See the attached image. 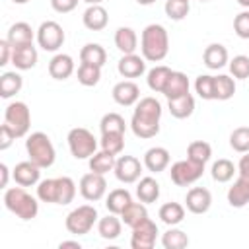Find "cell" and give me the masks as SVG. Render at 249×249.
Returning a JSON list of instances; mask_svg holds the SVG:
<instances>
[{
	"instance_id": "b9f144b4",
	"label": "cell",
	"mask_w": 249,
	"mask_h": 249,
	"mask_svg": "<svg viewBox=\"0 0 249 249\" xmlns=\"http://www.w3.org/2000/svg\"><path fill=\"white\" fill-rule=\"evenodd\" d=\"M123 148H124V134H121V132H105V134H101V150L117 156V154L123 152Z\"/></svg>"
},
{
	"instance_id": "30bf717a",
	"label": "cell",
	"mask_w": 249,
	"mask_h": 249,
	"mask_svg": "<svg viewBox=\"0 0 249 249\" xmlns=\"http://www.w3.org/2000/svg\"><path fill=\"white\" fill-rule=\"evenodd\" d=\"M37 43H39V47L43 51H49V53L58 51L62 47V43H64L62 27L56 21H53V19L43 21L39 25V29H37Z\"/></svg>"
},
{
	"instance_id": "ac0fdd59",
	"label": "cell",
	"mask_w": 249,
	"mask_h": 249,
	"mask_svg": "<svg viewBox=\"0 0 249 249\" xmlns=\"http://www.w3.org/2000/svg\"><path fill=\"white\" fill-rule=\"evenodd\" d=\"M82 21H84V25H86L89 31H101V29L107 27L109 16H107V10H105L101 4H91V6L84 12Z\"/></svg>"
},
{
	"instance_id": "f6af8a7d",
	"label": "cell",
	"mask_w": 249,
	"mask_h": 249,
	"mask_svg": "<svg viewBox=\"0 0 249 249\" xmlns=\"http://www.w3.org/2000/svg\"><path fill=\"white\" fill-rule=\"evenodd\" d=\"M163 10H165V16H167L169 19L181 21L183 18H187L191 6H189V2H185V0H167Z\"/></svg>"
},
{
	"instance_id": "9c48e42d",
	"label": "cell",
	"mask_w": 249,
	"mask_h": 249,
	"mask_svg": "<svg viewBox=\"0 0 249 249\" xmlns=\"http://www.w3.org/2000/svg\"><path fill=\"white\" fill-rule=\"evenodd\" d=\"M204 173V163H198V161H193V160H181V161H175L169 169V175H171V181L177 185V187H187L195 181H198Z\"/></svg>"
},
{
	"instance_id": "bcb514c9",
	"label": "cell",
	"mask_w": 249,
	"mask_h": 249,
	"mask_svg": "<svg viewBox=\"0 0 249 249\" xmlns=\"http://www.w3.org/2000/svg\"><path fill=\"white\" fill-rule=\"evenodd\" d=\"M195 89L198 93V97L210 101L214 99V76H208V74H200L196 80H195Z\"/></svg>"
},
{
	"instance_id": "ee69618b",
	"label": "cell",
	"mask_w": 249,
	"mask_h": 249,
	"mask_svg": "<svg viewBox=\"0 0 249 249\" xmlns=\"http://www.w3.org/2000/svg\"><path fill=\"white\" fill-rule=\"evenodd\" d=\"M230 146L239 154L249 152V126L233 128V132L230 134Z\"/></svg>"
},
{
	"instance_id": "4dcf8cb0",
	"label": "cell",
	"mask_w": 249,
	"mask_h": 249,
	"mask_svg": "<svg viewBox=\"0 0 249 249\" xmlns=\"http://www.w3.org/2000/svg\"><path fill=\"white\" fill-rule=\"evenodd\" d=\"M171 68H167V66H163V64H160V66H154L150 72H148V88L152 89V91H156V93H161L163 91V88H165V84H167V80H169V76H171Z\"/></svg>"
},
{
	"instance_id": "83f0119b",
	"label": "cell",
	"mask_w": 249,
	"mask_h": 249,
	"mask_svg": "<svg viewBox=\"0 0 249 249\" xmlns=\"http://www.w3.org/2000/svg\"><path fill=\"white\" fill-rule=\"evenodd\" d=\"M130 202H132V196H130V193H128L126 189H115V191H111V193L107 195L105 206H107V210H109L111 214L121 216V212H123Z\"/></svg>"
},
{
	"instance_id": "277c9868",
	"label": "cell",
	"mask_w": 249,
	"mask_h": 249,
	"mask_svg": "<svg viewBox=\"0 0 249 249\" xmlns=\"http://www.w3.org/2000/svg\"><path fill=\"white\" fill-rule=\"evenodd\" d=\"M25 150H27L29 160L37 163L41 169L51 167L54 163V158H56L54 146L45 132H31L25 140Z\"/></svg>"
},
{
	"instance_id": "7a4b0ae2",
	"label": "cell",
	"mask_w": 249,
	"mask_h": 249,
	"mask_svg": "<svg viewBox=\"0 0 249 249\" xmlns=\"http://www.w3.org/2000/svg\"><path fill=\"white\" fill-rule=\"evenodd\" d=\"M140 51H142V56L150 62L163 60L169 53V35L165 27L160 23L146 25L140 37Z\"/></svg>"
},
{
	"instance_id": "7dc6e473",
	"label": "cell",
	"mask_w": 249,
	"mask_h": 249,
	"mask_svg": "<svg viewBox=\"0 0 249 249\" xmlns=\"http://www.w3.org/2000/svg\"><path fill=\"white\" fill-rule=\"evenodd\" d=\"M230 72L233 78L237 80H245L249 78V56L245 54H237L230 60Z\"/></svg>"
},
{
	"instance_id": "f1b7e54d",
	"label": "cell",
	"mask_w": 249,
	"mask_h": 249,
	"mask_svg": "<svg viewBox=\"0 0 249 249\" xmlns=\"http://www.w3.org/2000/svg\"><path fill=\"white\" fill-rule=\"evenodd\" d=\"M148 218V210L144 206V202H130L123 212H121V220L124 222V226L134 228L140 222H144Z\"/></svg>"
},
{
	"instance_id": "d6986e66",
	"label": "cell",
	"mask_w": 249,
	"mask_h": 249,
	"mask_svg": "<svg viewBox=\"0 0 249 249\" xmlns=\"http://www.w3.org/2000/svg\"><path fill=\"white\" fill-rule=\"evenodd\" d=\"M12 64L18 70H31L37 64V49L33 47V43L21 45V47H14V51H12Z\"/></svg>"
},
{
	"instance_id": "6da1fadb",
	"label": "cell",
	"mask_w": 249,
	"mask_h": 249,
	"mask_svg": "<svg viewBox=\"0 0 249 249\" xmlns=\"http://www.w3.org/2000/svg\"><path fill=\"white\" fill-rule=\"evenodd\" d=\"M161 105L156 97H142L132 113L130 128L138 138H154L160 132Z\"/></svg>"
},
{
	"instance_id": "2e32d148",
	"label": "cell",
	"mask_w": 249,
	"mask_h": 249,
	"mask_svg": "<svg viewBox=\"0 0 249 249\" xmlns=\"http://www.w3.org/2000/svg\"><path fill=\"white\" fill-rule=\"evenodd\" d=\"M111 93H113V99L119 105H123V107H130V105H134L140 99V89L130 80H123V82L115 84V88H113Z\"/></svg>"
},
{
	"instance_id": "f546056e",
	"label": "cell",
	"mask_w": 249,
	"mask_h": 249,
	"mask_svg": "<svg viewBox=\"0 0 249 249\" xmlns=\"http://www.w3.org/2000/svg\"><path fill=\"white\" fill-rule=\"evenodd\" d=\"M121 230H123V224L117 218V214H107L97 222V233L103 239H117L121 235Z\"/></svg>"
},
{
	"instance_id": "91938a15",
	"label": "cell",
	"mask_w": 249,
	"mask_h": 249,
	"mask_svg": "<svg viewBox=\"0 0 249 249\" xmlns=\"http://www.w3.org/2000/svg\"><path fill=\"white\" fill-rule=\"evenodd\" d=\"M12 2H14V4H27L29 0H12Z\"/></svg>"
},
{
	"instance_id": "8992f818",
	"label": "cell",
	"mask_w": 249,
	"mask_h": 249,
	"mask_svg": "<svg viewBox=\"0 0 249 249\" xmlns=\"http://www.w3.org/2000/svg\"><path fill=\"white\" fill-rule=\"evenodd\" d=\"M68 148L72 152V156L76 160H86L91 158L97 150V140L93 138V134L84 128V126H76L68 132Z\"/></svg>"
},
{
	"instance_id": "94428289",
	"label": "cell",
	"mask_w": 249,
	"mask_h": 249,
	"mask_svg": "<svg viewBox=\"0 0 249 249\" xmlns=\"http://www.w3.org/2000/svg\"><path fill=\"white\" fill-rule=\"evenodd\" d=\"M200 2H206V0H200Z\"/></svg>"
},
{
	"instance_id": "f5cc1de1",
	"label": "cell",
	"mask_w": 249,
	"mask_h": 249,
	"mask_svg": "<svg viewBox=\"0 0 249 249\" xmlns=\"http://www.w3.org/2000/svg\"><path fill=\"white\" fill-rule=\"evenodd\" d=\"M12 51L14 47L8 43V39H2L0 41V66H6L12 60Z\"/></svg>"
},
{
	"instance_id": "d590c367",
	"label": "cell",
	"mask_w": 249,
	"mask_h": 249,
	"mask_svg": "<svg viewBox=\"0 0 249 249\" xmlns=\"http://www.w3.org/2000/svg\"><path fill=\"white\" fill-rule=\"evenodd\" d=\"M160 218H161V222L167 224V226H177V224H181L183 218H185V208H183V204H179V202H165V204L160 208Z\"/></svg>"
},
{
	"instance_id": "6f0895ef",
	"label": "cell",
	"mask_w": 249,
	"mask_h": 249,
	"mask_svg": "<svg viewBox=\"0 0 249 249\" xmlns=\"http://www.w3.org/2000/svg\"><path fill=\"white\" fill-rule=\"evenodd\" d=\"M237 4L243 6V8H249V0H237Z\"/></svg>"
},
{
	"instance_id": "ab89813d",
	"label": "cell",
	"mask_w": 249,
	"mask_h": 249,
	"mask_svg": "<svg viewBox=\"0 0 249 249\" xmlns=\"http://www.w3.org/2000/svg\"><path fill=\"white\" fill-rule=\"evenodd\" d=\"M210 156H212V148H210V144L204 142V140H195V142H191L189 148H187V158L193 160V161L206 163V161L210 160Z\"/></svg>"
},
{
	"instance_id": "f907efd6",
	"label": "cell",
	"mask_w": 249,
	"mask_h": 249,
	"mask_svg": "<svg viewBox=\"0 0 249 249\" xmlns=\"http://www.w3.org/2000/svg\"><path fill=\"white\" fill-rule=\"evenodd\" d=\"M16 140V134H14V130L4 123L2 126H0V150H8L10 146H12V142Z\"/></svg>"
},
{
	"instance_id": "681fc988",
	"label": "cell",
	"mask_w": 249,
	"mask_h": 249,
	"mask_svg": "<svg viewBox=\"0 0 249 249\" xmlns=\"http://www.w3.org/2000/svg\"><path fill=\"white\" fill-rule=\"evenodd\" d=\"M233 31L241 39H249V12H239L233 18Z\"/></svg>"
},
{
	"instance_id": "8fae6325",
	"label": "cell",
	"mask_w": 249,
	"mask_h": 249,
	"mask_svg": "<svg viewBox=\"0 0 249 249\" xmlns=\"http://www.w3.org/2000/svg\"><path fill=\"white\" fill-rule=\"evenodd\" d=\"M158 237V226L150 218L140 222L138 226L132 228V237H130V247L132 249H152Z\"/></svg>"
},
{
	"instance_id": "6125c7cd",
	"label": "cell",
	"mask_w": 249,
	"mask_h": 249,
	"mask_svg": "<svg viewBox=\"0 0 249 249\" xmlns=\"http://www.w3.org/2000/svg\"><path fill=\"white\" fill-rule=\"evenodd\" d=\"M185 2H189V0H185Z\"/></svg>"
},
{
	"instance_id": "e0dca14e",
	"label": "cell",
	"mask_w": 249,
	"mask_h": 249,
	"mask_svg": "<svg viewBox=\"0 0 249 249\" xmlns=\"http://www.w3.org/2000/svg\"><path fill=\"white\" fill-rule=\"evenodd\" d=\"M146 58L144 56H138V54H123L119 64H117V70L123 78H138L146 72Z\"/></svg>"
},
{
	"instance_id": "4316f807",
	"label": "cell",
	"mask_w": 249,
	"mask_h": 249,
	"mask_svg": "<svg viewBox=\"0 0 249 249\" xmlns=\"http://www.w3.org/2000/svg\"><path fill=\"white\" fill-rule=\"evenodd\" d=\"M136 196L144 204L156 202L160 196V183L154 177H142L138 181V187H136Z\"/></svg>"
},
{
	"instance_id": "7bdbcfd3",
	"label": "cell",
	"mask_w": 249,
	"mask_h": 249,
	"mask_svg": "<svg viewBox=\"0 0 249 249\" xmlns=\"http://www.w3.org/2000/svg\"><path fill=\"white\" fill-rule=\"evenodd\" d=\"M99 128H101V134H105V132H121V134H124L126 124H124V119L119 113H107V115H103V119L99 123Z\"/></svg>"
},
{
	"instance_id": "7c38bea8",
	"label": "cell",
	"mask_w": 249,
	"mask_h": 249,
	"mask_svg": "<svg viewBox=\"0 0 249 249\" xmlns=\"http://www.w3.org/2000/svg\"><path fill=\"white\" fill-rule=\"evenodd\" d=\"M105 191H107V181L101 173L89 171L80 179V193L89 202H95V200L103 198Z\"/></svg>"
},
{
	"instance_id": "d6a6232c",
	"label": "cell",
	"mask_w": 249,
	"mask_h": 249,
	"mask_svg": "<svg viewBox=\"0 0 249 249\" xmlns=\"http://www.w3.org/2000/svg\"><path fill=\"white\" fill-rule=\"evenodd\" d=\"M80 60L82 62H88V64H95V66H103L105 60H107V53L101 45L97 43H88L82 47L80 51Z\"/></svg>"
},
{
	"instance_id": "9a60e30c",
	"label": "cell",
	"mask_w": 249,
	"mask_h": 249,
	"mask_svg": "<svg viewBox=\"0 0 249 249\" xmlns=\"http://www.w3.org/2000/svg\"><path fill=\"white\" fill-rule=\"evenodd\" d=\"M185 202H187V210L189 212H193V214H204V212H208V208L212 204V195L204 187H193L187 193Z\"/></svg>"
},
{
	"instance_id": "4fadbf2b",
	"label": "cell",
	"mask_w": 249,
	"mask_h": 249,
	"mask_svg": "<svg viewBox=\"0 0 249 249\" xmlns=\"http://www.w3.org/2000/svg\"><path fill=\"white\" fill-rule=\"evenodd\" d=\"M115 175L121 183H134L140 179V173H142V163L138 158L134 156H121L117 161H115Z\"/></svg>"
},
{
	"instance_id": "603a6c76",
	"label": "cell",
	"mask_w": 249,
	"mask_h": 249,
	"mask_svg": "<svg viewBox=\"0 0 249 249\" xmlns=\"http://www.w3.org/2000/svg\"><path fill=\"white\" fill-rule=\"evenodd\" d=\"M161 93L167 99H175V97H181V95L189 93V78L183 72H171V76H169Z\"/></svg>"
},
{
	"instance_id": "ffe728a7",
	"label": "cell",
	"mask_w": 249,
	"mask_h": 249,
	"mask_svg": "<svg viewBox=\"0 0 249 249\" xmlns=\"http://www.w3.org/2000/svg\"><path fill=\"white\" fill-rule=\"evenodd\" d=\"M74 72V60L70 54H64V53H58L51 58L49 62V74L51 78L54 80H66L70 78Z\"/></svg>"
},
{
	"instance_id": "1f68e13d",
	"label": "cell",
	"mask_w": 249,
	"mask_h": 249,
	"mask_svg": "<svg viewBox=\"0 0 249 249\" xmlns=\"http://www.w3.org/2000/svg\"><path fill=\"white\" fill-rule=\"evenodd\" d=\"M74 196H76V183L66 175L56 177V200H54V204H62V206L70 204L74 200Z\"/></svg>"
},
{
	"instance_id": "c3c4849f",
	"label": "cell",
	"mask_w": 249,
	"mask_h": 249,
	"mask_svg": "<svg viewBox=\"0 0 249 249\" xmlns=\"http://www.w3.org/2000/svg\"><path fill=\"white\" fill-rule=\"evenodd\" d=\"M37 198L43 202L56 200V179H43L37 185Z\"/></svg>"
},
{
	"instance_id": "680465c9",
	"label": "cell",
	"mask_w": 249,
	"mask_h": 249,
	"mask_svg": "<svg viewBox=\"0 0 249 249\" xmlns=\"http://www.w3.org/2000/svg\"><path fill=\"white\" fill-rule=\"evenodd\" d=\"M84 2H86V4H89V6H91V4H101V2H103V0H84Z\"/></svg>"
},
{
	"instance_id": "9f6ffc18",
	"label": "cell",
	"mask_w": 249,
	"mask_h": 249,
	"mask_svg": "<svg viewBox=\"0 0 249 249\" xmlns=\"http://www.w3.org/2000/svg\"><path fill=\"white\" fill-rule=\"evenodd\" d=\"M136 2H138L140 6H150V4H154L156 0H136Z\"/></svg>"
},
{
	"instance_id": "816d5d0a",
	"label": "cell",
	"mask_w": 249,
	"mask_h": 249,
	"mask_svg": "<svg viewBox=\"0 0 249 249\" xmlns=\"http://www.w3.org/2000/svg\"><path fill=\"white\" fill-rule=\"evenodd\" d=\"M51 6L58 14H68L78 6V0H51Z\"/></svg>"
},
{
	"instance_id": "e575fe53",
	"label": "cell",
	"mask_w": 249,
	"mask_h": 249,
	"mask_svg": "<svg viewBox=\"0 0 249 249\" xmlns=\"http://www.w3.org/2000/svg\"><path fill=\"white\" fill-rule=\"evenodd\" d=\"M233 93H235V82H233V78H230L226 74L214 76V99L228 101L230 97H233Z\"/></svg>"
},
{
	"instance_id": "52a82bcc",
	"label": "cell",
	"mask_w": 249,
	"mask_h": 249,
	"mask_svg": "<svg viewBox=\"0 0 249 249\" xmlns=\"http://www.w3.org/2000/svg\"><path fill=\"white\" fill-rule=\"evenodd\" d=\"M97 222V210L95 206L89 204H82L78 208H74L68 216H66V230L72 235H86L89 233V230L93 228V224Z\"/></svg>"
},
{
	"instance_id": "f35d334b",
	"label": "cell",
	"mask_w": 249,
	"mask_h": 249,
	"mask_svg": "<svg viewBox=\"0 0 249 249\" xmlns=\"http://www.w3.org/2000/svg\"><path fill=\"white\" fill-rule=\"evenodd\" d=\"M101 78V66H95V64H88V62H82L80 68H78V82L86 88H91L99 82Z\"/></svg>"
},
{
	"instance_id": "8d00e7d4",
	"label": "cell",
	"mask_w": 249,
	"mask_h": 249,
	"mask_svg": "<svg viewBox=\"0 0 249 249\" xmlns=\"http://www.w3.org/2000/svg\"><path fill=\"white\" fill-rule=\"evenodd\" d=\"M115 156L113 154H109V152H105V150H101V152H95L91 158H89V169L91 171H95V173H101V175H105L107 171H111V169H115Z\"/></svg>"
},
{
	"instance_id": "74e56055",
	"label": "cell",
	"mask_w": 249,
	"mask_h": 249,
	"mask_svg": "<svg viewBox=\"0 0 249 249\" xmlns=\"http://www.w3.org/2000/svg\"><path fill=\"white\" fill-rule=\"evenodd\" d=\"M161 245L165 249H183L189 245V237L183 230H177L173 226H169V230L161 235Z\"/></svg>"
},
{
	"instance_id": "44dd1931",
	"label": "cell",
	"mask_w": 249,
	"mask_h": 249,
	"mask_svg": "<svg viewBox=\"0 0 249 249\" xmlns=\"http://www.w3.org/2000/svg\"><path fill=\"white\" fill-rule=\"evenodd\" d=\"M144 165L152 173H160L169 165V152L161 146H154L144 154Z\"/></svg>"
},
{
	"instance_id": "836d02e7",
	"label": "cell",
	"mask_w": 249,
	"mask_h": 249,
	"mask_svg": "<svg viewBox=\"0 0 249 249\" xmlns=\"http://www.w3.org/2000/svg\"><path fill=\"white\" fill-rule=\"evenodd\" d=\"M23 86V80L18 72H4L0 76V97L8 99L12 95H16Z\"/></svg>"
},
{
	"instance_id": "5b68a950",
	"label": "cell",
	"mask_w": 249,
	"mask_h": 249,
	"mask_svg": "<svg viewBox=\"0 0 249 249\" xmlns=\"http://www.w3.org/2000/svg\"><path fill=\"white\" fill-rule=\"evenodd\" d=\"M237 173H239L237 181L228 191V202L233 208H241L249 202V152L241 156L237 163Z\"/></svg>"
},
{
	"instance_id": "5bb4252c",
	"label": "cell",
	"mask_w": 249,
	"mask_h": 249,
	"mask_svg": "<svg viewBox=\"0 0 249 249\" xmlns=\"http://www.w3.org/2000/svg\"><path fill=\"white\" fill-rule=\"evenodd\" d=\"M12 177L18 185L21 187H33L39 183V177H41V167L37 163H33L31 160L27 161H19L14 171H12Z\"/></svg>"
},
{
	"instance_id": "3957f363",
	"label": "cell",
	"mask_w": 249,
	"mask_h": 249,
	"mask_svg": "<svg viewBox=\"0 0 249 249\" xmlns=\"http://www.w3.org/2000/svg\"><path fill=\"white\" fill-rule=\"evenodd\" d=\"M4 204L6 208L16 214L18 218L21 220H33L39 212V202L19 185V187H12V189H6L4 193Z\"/></svg>"
},
{
	"instance_id": "484cf974",
	"label": "cell",
	"mask_w": 249,
	"mask_h": 249,
	"mask_svg": "<svg viewBox=\"0 0 249 249\" xmlns=\"http://www.w3.org/2000/svg\"><path fill=\"white\" fill-rule=\"evenodd\" d=\"M136 45H138V37L132 27H119L115 31V47L123 54H132L136 51Z\"/></svg>"
},
{
	"instance_id": "ba28073f",
	"label": "cell",
	"mask_w": 249,
	"mask_h": 249,
	"mask_svg": "<svg viewBox=\"0 0 249 249\" xmlns=\"http://www.w3.org/2000/svg\"><path fill=\"white\" fill-rule=\"evenodd\" d=\"M4 123L14 130L16 138H21L29 132L31 126V113L23 101H14L4 111Z\"/></svg>"
},
{
	"instance_id": "d4e9b609",
	"label": "cell",
	"mask_w": 249,
	"mask_h": 249,
	"mask_svg": "<svg viewBox=\"0 0 249 249\" xmlns=\"http://www.w3.org/2000/svg\"><path fill=\"white\" fill-rule=\"evenodd\" d=\"M8 43L12 47H21V45H29L33 43V29L29 23L25 21H18L8 29Z\"/></svg>"
},
{
	"instance_id": "11a10c76",
	"label": "cell",
	"mask_w": 249,
	"mask_h": 249,
	"mask_svg": "<svg viewBox=\"0 0 249 249\" xmlns=\"http://www.w3.org/2000/svg\"><path fill=\"white\" fill-rule=\"evenodd\" d=\"M60 249H66V247H72V249H82V245H80V241H60V245H58Z\"/></svg>"
},
{
	"instance_id": "7402d4cb",
	"label": "cell",
	"mask_w": 249,
	"mask_h": 249,
	"mask_svg": "<svg viewBox=\"0 0 249 249\" xmlns=\"http://www.w3.org/2000/svg\"><path fill=\"white\" fill-rule=\"evenodd\" d=\"M202 60L210 70H218V68L228 64V49L224 45H220V43H212V45H208L204 49Z\"/></svg>"
},
{
	"instance_id": "cb8c5ba5",
	"label": "cell",
	"mask_w": 249,
	"mask_h": 249,
	"mask_svg": "<svg viewBox=\"0 0 249 249\" xmlns=\"http://www.w3.org/2000/svg\"><path fill=\"white\" fill-rule=\"evenodd\" d=\"M167 109H169L171 117H175V119H187L195 111V97L191 93H185L181 97L167 99Z\"/></svg>"
},
{
	"instance_id": "60d3db41",
	"label": "cell",
	"mask_w": 249,
	"mask_h": 249,
	"mask_svg": "<svg viewBox=\"0 0 249 249\" xmlns=\"http://www.w3.org/2000/svg\"><path fill=\"white\" fill-rule=\"evenodd\" d=\"M212 179L214 181H218V183H228V181H231V177H233V173H235V165L230 161V160H226V158H222V160H218V161H214L212 163Z\"/></svg>"
},
{
	"instance_id": "db71d44e",
	"label": "cell",
	"mask_w": 249,
	"mask_h": 249,
	"mask_svg": "<svg viewBox=\"0 0 249 249\" xmlns=\"http://www.w3.org/2000/svg\"><path fill=\"white\" fill-rule=\"evenodd\" d=\"M0 175H2V181H0V187H8V177H10V169L6 163H0Z\"/></svg>"
}]
</instances>
